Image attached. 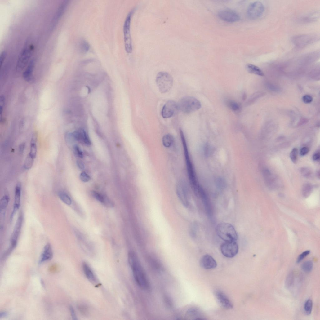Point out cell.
I'll list each match as a JSON object with an SVG mask.
<instances>
[{"instance_id": "obj_1", "label": "cell", "mask_w": 320, "mask_h": 320, "mask_svg": "<svg viewBox=\"0 0 320 320\" xmlns=\"http://www.w3.org/2000/svg\"><path fill=\"white\" fill-rule=\"evenodd\" d=\"M128 260L136 283L142 289H147L149 287L147 278L135 253L130 252L129 253Z\"/></svg>"}, {"instance_id": "obj_2", "label": "cell", "mask_w": 320, "mask_h": 320, "mask_svg": "<svg viewBox=\"0 0 320 320\" xmlns=\"http://www.w3.org/2000/svg\"><path fill=\"white\" fill-rule=\"evenodd\" d=\"M216 232L218 236L224 242L236 241L238 238L236 230L229 224H220L216 227Z\"/></svg>"}, {"instance_id": "obj_3", "label": "cell", "mask_w": 320, "mask_h": 320, "mask_svg": "<svg viewBox=\"0 0 320 320\" xmlns=\"http://www.w3.org/2000/svg\"><path fill=\"white\" fill-rule=\"evenodd\" d=\"M178 110L185 113L195 111L202 107L201 103L196 98L186 96L181 98L177 103Z\"/></svg>"}, {"instance_id": "obj_4", "label": "cell", "mask_w": 320, "mask_h": 320, "mask_svg": "<svg viewBox=\"0 0 320 320\" xmlns=\"http://www.w3.org/2000/svg\"><path fill=\"white\" fill-rule=\"evenodd\" d=\"M180 134L182 142L183 147L184 154L189 176L192 188L193 190H195L199 186V185H198L196 180L193 167L190 158L185 138L184 135L182 131L181 130L180 131Z\"/></svg>"}, {"instance_id": "obj_5", "label": "cell", "mask_w": 320, "mask_h": 320, "mask_svg": "<svg viewBox=\"0 0 320 320\" xmlns=\"http://www.w3.org/2000/svg\"><path fill=\"white\" fill-rule=\"evenodd\" d=\"M156 81L160 91L163 93L169 92L173 86V78L166 72L158 73L156 76Z\"/></svg>"}, {"instance_id": "obj_6", "label": "cell", "mask_w": 320, "mask_h": 320, "mask_svg": "<svg viewBox=\"0 0 320 320\" xmlns=\"http://www.w3.org/2000/svg\"><path fill=\"white\" fill-rule=\"evenodd\" d=\"M34 49L32 45L27 44L21 52L18 59L16 69L20 71L26 66L29 61Z\"/></svg>"}, {"instance_id": "obj_7", "label": "cell", "mask_w": 320, "mask_h": 320, "mask_svg": "<svg viewBox=\"0 0 320 320\" xmlns=\"http://www.w3.org/2000/svg\"><path fill=\"white\" fill-rule=\"evenodd\" d=\"M133 13V11H131L128 14L125 20L123 28L125 49L128 53H131L132 51L130 26L131 17Z\"/></svg>"}, {"instance_id": "obj_8", "label": "cell", "mask_w": 320, "mask_h": 320, "mask_svg": "<svg viewBox=\"0 0 320 320\" xmlns=\"http://www.w3.org/2000/svg\"><path fill=\"white\" fill-rule=\"evenodd\" d=\"M176 192L180 201L184 206L188 207L189 205L188 191L184 180H180L177 183Z\"/></svg>"}, {"instance_id": "obj_9", "label": "cell", "mask_w": 320, "mask_h": 320, "mask_svg": "<svg viewBox=\"0 0 320 320\" xmlns=\"http://www.w3.org/2000/svg\"><path fill=\"white\" fill-rule=\"evenodd\" d=\"M264 11V5L260 2H256L249 6L247 13L250 19L255 20L260 17L263 14Z\"/></svg>"}, {"instance_id": "obj_10", "label": "cell", "mask_w": 320, "mask_h": 320, "mask_svg": "<svg viewBox=\"0 0 320 320\" xmlns=\"http://www.w3.org/2000/svg\"><path fill=\"white\" fill-rule=\"evenodd\" d=\"M220 250L225 257L231 258L238 254V247L236 241L224 242L221 245Z\"/></svg>"}, {"instance_id": "obj_11", "label": "cell", "mask_w": 320, "mask_h": 320, "mask_svg": "<svg viewBox=\"0 0 320 320\" xmlns=\"http://www.w3.org/2000/svg\"><path fill=\"white\" fill-rule=\"evenodd\" d=\"M22 216V214L20 213V214L17 219L11 238V246L7 254V255L9 254L14 249L16 246L17 239L20 234L22 225L23 221Z\"/></svg>"}, {"instance_id": "obj_12", "label": "cell", "mask_w": 320, "mask_h": 320, "mask_svg": "<svg viewBox=\"0 0 320 320\" xmlns=\"http://www.w3.org/2000/svg\"><path fill=\"white\" fill-rule=\"evenodd\" d=\"M219 17L222 20L228 22H235L240 20L239 15L235 11L229 9L220 11L218 13Z\"/></svg>"}, {"instance_id": "obj_13", "label": "cell", "mask_w": 320, "mask_h": 320, "mask_svg": "<svg viewBox=\"0 0 320 320\" xmlns=\"http://www.w3.org/2000/svg\"><path fill=\"white\" fill-rule=\"evenodd\" d=\"M178 110L177 103L174 101H167L163 107L162 114L164 118H168L172 117Z\"/></svg>"}, {"instance_id": "obj_14", "label": "cell", "mask_w": 320, "mask_h": 320, "mask_svg": "<svg viewBox=\"0 0 320 320\" xmlns=\"http://www.w3.org/2000/svg\"><path fill=\"white\" fill-rule=\"evenodd\" d=\"M214 294L219 304L223 308L227 309L233 308L232 303L222 291L220 290L215 291Z\"/></svg>"}, {"instance_id": "obj_15", "label": "cell", "mask_w": 320, "mask_h": 320, "mask_svg": "<svg viewBox=\"0 0 320 320\" xmlns=\"http://www.w3.org/2000/svg\"><path fill=\"white\" fill-rule=\"evenodd\" d=\"M21 185L20 183L17 184L15 188L14 203L13 210L11 217V220L13 219L15 214L19 209L21 202Z\"/></svg>"}, {"instance_id": "obj_16", "label": "cell", "mask_w": 320, "mask_h": 320, "mask_svg": "<svg viewBox=\"0 0 320 320\" xmlns=\"http://www.w3.org/2000/svg\"><path fill=\"white\" fill-rule=\"evenodd\" d=\"M200 264L203 268L210 269L215 268L217 265L215 260L211 256L207 255L204 256L200 261Z\"/></svg>"}, {"instance_id": "obj_17", "label": "cell", "mask_w": 320, "mask_h": 320, "mask_svg": "<svg viewBox=\"0 0 320 320\" xmlns=\"http://www.w3.org/2000/svg\"><path fill=\"white\" fill-rule=\"evenodd\" d=\"M53 257V252L52 247L50 244H47L44 248L39 261V264H41L45 261L51 260Z\"/></svg>"}, {"instance_id": "obj_18", "label": "cell", "mask_w": 320, "mask_h": 320, "mask_svg": "<svg viewBox=\"0 0 320 320\" xmlns=\"http://www.w3.org/2000/svg\"><path fill=\"white\" fill-rule=\"evenodd\" d=\"M83 269L87 278L91 282H95L96 281V277L91 269L86 263L83 264Z\"/></svg>"}, {"instance_id": "obj_19", "label": "cell", "mask_w": 320, "mask_h": 320, "mask_svg": "<svg viewBox=\"0 0 320 320\" xmlns=\"http://www.w3.org/2000/svg\"><path fill=\"white\" fill-rule=\"evenodd\" d=\"M10 201V198L8 195H5L2 198L0 201V211L1 216L4 217L5 214V210L7 207Z\"/></svg>"}, {"instance_id": "obj_20", "label": "cell", "mask_w": 320, "mask_h": 320, "mask_svg": "<svg viewBox=\"0 0 320 320\" xmlns=\"http://www.w3.org/2000/svg\"><path fill=\"white\" fill-rule=\"evenodd\" d=\"M246 69L249 73L261 76H264V75L262 70L259 67L254 65L248 64L246 66Z\"/></svg>"}, {"instance_id": "obj_21", "label": "cell", "mask_w": 320, "mask_h": 320, "mask_svg": "<svg viewBox=\"0 0 320 320\" xmlns=\"http://www.w3.org/2000/svg\"><path fill=\"white\" fill-rule=\"evenodd\" d=\"M174 142V137L170 134L165 135L162 138V144L165 147L167 148L171 147L173 144Z\"/></svg>"}, {"instance_id": "obj_22", "label": "cell", "mask_w": 320, "mask_h": 320, "mask_svg": "<svg viewBox=\"0 0 320 320\" xmlns=\"http://www.w3.org/2000/svg\"><path fill=\"white\" fill-rule=\"evenodd\" d=\"M34 62L33 60H31L29 62L27 67L24 73V76L26 79L29 81L31 79V78L34 68Z\"/></svg>"}, {"instance_id": "obj_23", "label": "cell", "mask_w": 320, "mask_h": 320, "mask_svg": "<svg viewBox=\"0 0 320 320\" xmlns=\"http://www.w3.org/2000/svg\"><path fill=\"white\" fill-rule=\"evenodd\" d=\"M92 194L96 199L101 203L106 206H108L109 204L112 205L110 200H108L99 193L93 191L92 192Z\"/></svg>"}, {"instance_id": "obj_24", "label": "cell", "mask_w": 320, "mask_h": 320, "mask_svg": "<svg viewBox=\"0 0 320 320\" xmlns=\"http://www.w3.org/2000/svg\"><path fill=\"white\" fill-rule=\"evenodd\" d=\"M295 277L294 273L291 272L287 275L285 281V287L288 289L292 288L294 284Z\"/></svg>"}, {"instance_id": "obj_25", "label": "cell", "mask_w": 320, "mask_h": 320, "mask_svg": "<svg viewBox=\"0 0 320 320\" xmlns=\"http://www.w3.org/2000/svg\"><path fill=\"white\" fill-rule=\"evenodd\" d=\"M58 195L64 204L67 205H71V199L67 194L64 192H60Z\"/></svg>"}, {"instance_id": "obj_26", "label": "cell", "mask_w": 320, "mask_h": 320, "mask_svg": "<svg viewBox=\"0 0 320 320\" xmlns=\"http://www.w3.org/2000/svg\"><path fill=\"white\" fill-rule=\"evenodd\" d=\"M313 190L312 185L309 184H306L303 186L302 189V194L305 198L309 197L311 193Z\"/></svg>"}, {"instance_id": "obj_27", "label": "cell", "mask_w": 320, "mask_h": 320, "mask_svg": "<svg viewBox=\"0 0 320 320\" xmlns=\"http://www.w3.org/2000/svg\"><path fill=\"white\" fill-rule=\"evenodd\" d=\"M90 46L88 43L85 40L80 42L79 46V49L80 52L85 53L87 52L90 49Z\"/></svg>"}, {"instance_id": "obj_28", "label": "cell", "mask_w": 320, "mask_h": 320, "mask_svg": "<svg viewBox=\"0 0 320 320\" xmlns=\"http://www.w3.org/2000/svg\"><path fill=\"white\" fill-rule=\"evenodd\" d=\"M34 159V158H32L29 154L27 155L24 165V167L25 169L29 170L32 168L33 164Z\"/></svg>"}, {"instance_id": "obj_29", "label": "cell", "mask_w": 320, "mask_h": 320, "mask_svg": "<svg viewBox=\"0 0 320 320\" xmlns=\"http://www.w3.org/2000/svg\"><path fill=\"white\" fill-rule=\"evenodd\" d=\"M313 267V263L311 261H305L301 266L302 270L307 273L311 272L312 270Z\"/></svg>"}, {"instance_id": "obj_30", "label": "cell", "mask_w": 320, "mask_h": 320, "mask_svg": "<svg viewBox=\"0 0 320 320\" xmlns=\"http://www.w3.org/2000/svg\"><path fill=\"white\" fill-rule=\"evenodd\" d=\"M313 307V302L310 299L308 300L305 302L304 307V312L307 315L311 314Z\"/></svg>"}, {"instance_id": "obj_31", "label": "cell", "mask_w": 320, "mask_h": 320, "mask_svg": "<svg viewBox=\"0 0 320 320\" xmlns=\"http://www.w3.org/2000/svg\"><path fill=\"white\" fill-rule=\"evenodd\" d=\"M200 312L198 310L195 309H190L188 310L187 313V315L189 317L192 318H195L196 319H199L202 317L201 316Z\"/></svg>"}, {"instance_id": "obj_32", "label": "cell", "mask_w": 320, "mask_h": 320, "mask_svg": "<svg viewBox=\"0 0 320 320\" xmlns=\"http://www.w3.org/2000/svg\"><path fill=\"white\" fill-rule=\"evenodd\" d=\"M79 132L81 136V140H82L87 145H90L91 141L86 132L83 130H80Z\"/></svg>"}, {"instance_id": "obj_33", "label": "cell", "mask_w": 320, "mask_h": 320, "mask_svg": "<svg viewBox=\"0 0 320 320\" xmlns=\"http://www.w3.org/2000/svg\"><path fill=\"white\" fill-rule=\"evenodd\" d=\"M298 153V149L296 148H294L291 153L290 158L292 162L294 163H296L297 162Z\"/></svg>"}, {"instance_id": "obj_34", "label": "cell", "mask_w": 320, "mask_h": 320, "mask_svg": "<svg viewBox=\"0 0 320 320\" xmlns=\"http://www.w3.org/2000/svg\"><path fill=\"white\" fill-rule=\"evenodd\" d=\"M228 104L229 107L233 111H238L240 109V106L238 104L233 101H229Z\"/></svg>"}, {"instance_id": "obj_35", "label": "cell", "mask_w": 320, "mask_h": 320, "mask_svg": "<svg viewBox=\"0 0 320 320\" xmlns=\"http://www.w3.org/2000/svg\"><path fill=\"white\" fill-rule=\"evenodd\" d=\"M37 152V147L36 144H31L29 154L34 159L36 157Z\"/></svg>"}, {"instance_id": "obj_36", "label": "cell", "mask_w": 320, "mask_h": 320, "mask_svg": "<svg viewBox=\"0 0 320 320\" xmlns=\"http://www.w3.org/2000/svg\"><path fill=\"white\" fill-rule=\"evenodd\" d=\"M73 150L74 153L77 156L81 158L83 157V152L77 145H75L73 146Z\"/></svg>"}, {"instance_id": "obj_37", "label": "cell", "mask_w": 320, "mask_h": 320, "mask_svg": "<svg viewBox=\"0 0 320 320\" xmlns=\"http://www.w3.org/2000/svg\"><path fill=\"white\" fill-rule=\"evenodd\" d=\"M310 253V251H306L302 253L298 257L296 260V263L297 264L300 263L307 256H308Z\"/></svg>"}, {"instance_id": "obj_38", "label": "cell", "mask_w": 320, "mask_h": 320, "mask_svg": "<svg viewBox=\"0 0 320 320\" xmlns=\"http://www.w3.org/2000/svg\"><path fill=\"white\" fill-rule=\"evenodd\" d=\"M80 178L83 182H87L91 180L90 176L85 172L82 173L80 176Z\"/></svg>"}, {"instance_id": "obj_39", "label": "cell", "mask_w": 320, "mask_h": 320, "mask_svg": "<svg viewBox=\"0 0 320 320\" xmlns=\"http://www.w3.org/2000/svg\"><path fill=\"white\" fill-rule=\"evenodd\" d=\"M300 172L302 175L305 177H309L311 175L310 170L307 168H302L301 169Z\"/></svg>"}, {"instance_id": "obj_40", "label": "cell", "mask_w": 320, "mask_h": 320, "mask_svg": "<svg viewBox=\"0 0 320 320\" xmlns=\"http://www.w3.org/2000/svg\"><path fill=\"white\" fill-rule=\"evenodd\" d=\"M313 100L312 97L309 95H305L302 98L303 102L307 104L311 103L312 101Z\"/></svg>"}, {"instance_id": "obj_41", "label": "cell", "mask_w": 320, "mask_h": 320, "mask_svg": "<svg viewBox=\"0 0 320 320\" xmlns=\"http://www.w3.org/2000/svg\"><path fill=\"white\" fill-rule=\"evenodd\" d=\"M309 148L306 147H304L302 148L300 151V154L302 156H304L306 155L309 152Z\"/></svg>"}, {"instance_id": "obj_42", "label": "cell", "mask_w": 320, "mask_h": 320, "mask_svg": "<svg viewBox=\"0 0 320 320\" xmlns=\"http://www.w3.org/2000/svg\"><path fill=\"white\" fill-rule=\"evenodd\" d=\"M76 164L78 167L80 169L83 170L85 168V166L84 163L79 160L76 162Z\"/></svg>"}, {"instance_id": "obj_43", "label": "cell", "mask_w": 320, "mask_h": 320, "mask_svg": "<svg viewBox=\"0 0 320 320\" xmlns=\"http://www.w3.org/2000/svg\"><path fill=\"white\" fill-rule=\"evenodd\" d=\"M6 56V53L5 51H3L1 54V56H0V63H1V65L2 66L5 60V59Z\"/></svg>"}, {"instance_id": "obj_44", "label": "cell", "mask_w": 320, "mask_h": 320, "mask_svg": "<svg viewBox=\"0 0 320 320\" xmlns=\"http://www.w3.org/2000/svg\"><path fill=\"white\" fill-rule=\"evenodd\" d=\"M25 144L24 143H22L20 144L19 147V153L21 154H22L24 151L25 149Z\"/></svg>"}, {"instance_id": "obj_45", "label": "cell", "mask_w": 320, "mask_h": 320, "mask_svg": "<svg viewBox=\"0 0 320 320\" xmlns=\"http://www.w3.org/2000/svg\"><path fill=\"white\" fill-rule=\"evenodd\" d=\"M37 140V135L34 133L32 135L31 141V144H36Z\"/></svg>"}, {"instance_id": "obj_46", "label": "cell", "mask_w": 320, "mask_h": 320, "mask_svg": "<svg viewBox=\"0 0 320 320\" xmlns=\"http://www.w3.org/2000/svg\"><path fill=\"white\" fill-rule=\"evenodd\" d=\"M69 309L71 315L72 316V318L74 320H76V314L73 308L72 307V306H70L69 307Z\"/></svg>"}, {"instance_id": "obj_47", "label": "cell", "mask_w": 320, "mask_h": 320, "mask_svg": "<svg viewBox=\"0 0 320 320\" xmlns=\"http://www.w3.org/2000/svg\"><path fill=\"white\" fill-rule=\"evenodd\" d=\"M313 161H317L319 160L320 156L319 153H314L313 156Z\"/></svg>"}, {"instance_id": "obj_48", "label": "cell", "mask_w": 320, "mask_h": 320, "mask_svg": "<svg viewBox=\"0 0 320 320\" xmlns=\"http://www.w3.org/2000/svg\"><path fill=\"white\" fill-rule=\"evenodd\" d=\"M8 315V313L6 312H1L0 313V317L2 318L6 317Z\"/></svg>"}]
</instances>
